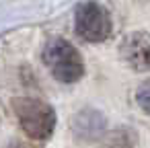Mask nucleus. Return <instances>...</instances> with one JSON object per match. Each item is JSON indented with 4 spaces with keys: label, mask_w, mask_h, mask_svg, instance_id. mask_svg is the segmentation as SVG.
<instances>
[{
    "label": "nucleus",
    "mask_w": 150,
    "mask_h": 148,
    "mask_svg": "<svg viewBox=\"0 0 150 148\" xmlns=\"http://www.w3.org/2000/svg\"><path fill=\"white\" fill-rule=\"evenodd\" d=\"M13 111L21 123V130L31 140L43 142L56 130V121H58L56 109L41 99L17 97V99H13Z\"/></svg>",
    "instance_id": "f257e3e1"
},
{
    "label": "nucleus",
    "mask_w": 150,
    "mask_h": 148,
    "mask_svg": "<svg viewBox=\"0 0 150 148\" xmlns=\"http://www.w3.org/2000/svg\"><path fill=\"white\" fill-rule=\"evenodd\" d=\"M43 64L50 68L52 76L64 84L78 82L84 76V62L80 52L62 37H54L45 43Z\"/></svg>",
    "instance_id": "f03ea898"
},
{
    "label": "nucleus",
    "mask_w": 150,
    "mask_h": 148,
    "mask_svg": "<svg viewBox=\"0 0 150 148\" xmlns=\"http://www.w3.org/2000/svg\"><path fill=\"white\" fill-rule=\"evenodd\" d=\"M74 29L76 35L88 43H101L111 35V17L107 8L95 0H86L76 6L74 13Z\"/></svg>",
    "instance_id": "7ed1b4c3"
},
{
    "label": "nucleus",
    "mask_w": 150,
    "mask_h": 148,
    "mask_svg": "<svg viewBox=\"0 0 150 148\" xmlns=\"http://www.w3.org/2000/svg\"><path fill=\"white\" fill-rule=\"evenodd\" d=\"M119 54L123 62L136 72H150V33L136 31L125 35Z\"/></svg>",
    "instance_id": "20e7f679"
},
{
    "label": "nucleus",
    "mask_w": 150,
    "mask_h": 148,
    "mask_svg": "<svg viewBox=\"0 0 150 148\" xmlns=\"http://www.w3.org/2000/svg\"><path fill=\"white\" fill-rule=\"evenodd\" d=\"M105 127H107L105 115L93 107L80 109L72 117V134L76 140L82 142H99L101 136L105 134Z\"/></svg>",
    "instance_id": "39448f33"
},
{
    "label": "nucleus",
    "mask_w": 150,
    "mask_h": 148,
    "mask_svg": "<svg viewBox=\"0 0 150 148\" xmlns=\"http://www.w3.org/2000/svg\"><path fill=\"white\" fill-rule=\"evenodd\" d=\"M99 148H136V134L129 127L105 132L99 140Z\"/></svg>",
    "instance_id": "423d86ee"
},
{
    "label": "nucleus",
    "mask_w": 150,
    "mask_h": 148,
    "mask_svg": "<svg viewBox=\"0 0 150 148\" xmlns=\"http://www.w3.org/2000/svg\"><path fill=\"white\" fill-rule=\"evenodd\" d=\"M136 103L140 105V109L144 113L150 115V80H146V82H142L138 86V91H136Z\"/></svg>",
    "instance_id": "0eeeda50"
}]
</instances>
